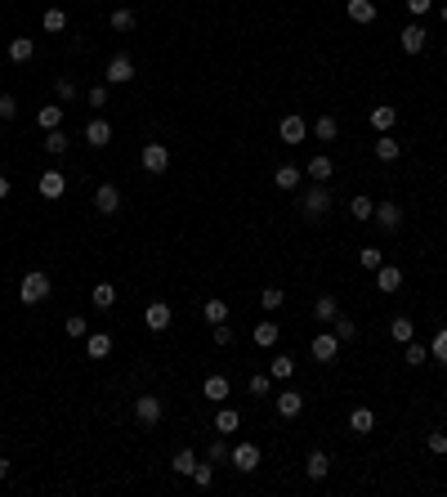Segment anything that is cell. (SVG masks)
<instances>
[{
	"label": "cell",
	"instance_id": "26",
	"mask_svg": "<svg viewBox=\"0 0 447 497\" xmlns=\"http://www.w3.org/2000/svg\"><path fill=\"white\" fill-rule=\"evenodd\" d=\"M336 314H340V300H336V296H318V300H313V318H318V323H331Z\"/></svg>",
	"mask_w": 447,
	"mask_h": 497
},
{
	"label": "cell",
	"instance_id": "4",
	"mask_svg": "<svg viewBox=\"0 0 447 497\" xmlns=\"http://www.w3.org/2000/svg\"><path fill=\"white\" fill-rule=\"evenodd\" d=\"M228 466H233V471H242V475H251L255 466H260V444H233Z\"/></svg>",
	"mask_w": 447,
	"mask_h": 497
},
{
	"label": "cell",
	"instance_id": "50",
	"mask_svg": "<svg viewBox=\"0 0 447 497\" xmlns=\"http://www.w3.org/2000/svg\"><path fill=\"white\" fill-rule=\"evenodd\" d=\"M211 336H215V345H220V350H228V345H233V327H228V323H215V327H211Z\"/></svg>",
	"mask_w": 447,
	"mask_h": 497
},
{
	"label": "cell",
	"instance_id": "5",
	"mask_svg": "<svg viewBox=\"0 0 447 497\" xmlns=\"http://www.w3.org/2000/svg\"><path fill=\"white\" fill-rule=\"evenodd\" d=\"M139 161H144L148 175H166V166H170V148H166V143H144Z\"/></svg>",
	"mask_w": 447,
	"mask_h": 497
},
{
	"label": "cell",
	"instance_id": "14",
	"mask_svg": "<svg viewBox=\"0 0 447 497\" xmlns=\"http://www.w3.org/2000/svg\"><path fill=\"white\" fill-rule=\"evenodd\" d=\"M278 135H282V143H304V135H309V126H304V117H282V126H278Z\"/></svg>",
	"mask_w": 447,
	"mask_h": 497
},
{
	"label": "cell",
	"instance_id": "52",
	"mask_svg": "<svg viewBox=\"0 0 447 497\" xmlns=\"http://www.w3.org/2000/svg\"><path fill=\"white\" fill-rule=\"evenodd\" d=\"M18 117V99L14 94H0V121H14Z\"/></svg>",
	"mask_w": 447,
	"mask_h": 497
},
{
	"label": "cell",
	"instance_id": "24",
	"mask_svg": "<svg viewBox=\"0 0 447 497\" xmlns=\"http://www.w3.org/2000/svg\"><path fill=\"white\" fill-rule=\"evenodd\" d=\"M237 426H242V413L228 408V404H220V413H215V430H220V435H233Z\"/></svg>",
	"mask_w": 447,
	"mask_h": 497
},
{
	"label": "cell",
	"instance_id": "18",
	"mask_svg": "<svg viewBox=\"0 0 447 497\" xmlns=\"http://www.w3.org/2000/svg\"><path fill=\"white\" fill-rule=\"evenodd\" d=\"M345 9H349V18H354V23H367V27H372L376 14H380L376 0H345Z\"/></svg>",
	"mask_w": 447,
	"mask_h": 497
},
{
	"label": "cell",
	"instance_id": "9",
	"mask_svg": "<svg viewBox=\"0 0 447 497\" xmlns=\"http://www.w3.org/2000/svg\"><path fill=\"white\" fill-rule=\"evenodd\" d=\"M94 211L99 215H117L121 211V188L117 184H99L94 188Z\"/></svg>",
	"mask_w": 447,
	"mask_h": 497
},
{
	"label": "cell",
	"instance_id": "43",
	"mask_svg": "<svg viewBox=\"0 0 447 497\" xmlns=\"http://www.w3.org/2000/svg\"><path fill=\"white\" fill-rule=\"evenodd\" d=\"M63 27H68V14H63L59 5H50V9H45V32H54V36H59Z\"/></svg>",
	"mask_w": 447,
	"mask_h": 497
},
{
	"label": "cell",
	"instance_id": "28",
	"mask_svg": "<svg viewBox=\"0 0 447 497\" xmlns=\"http://www.w3.org/2000/svg\"><path fill=\"white\" fill-rule=\"evenodd\" d=\"M349 426H354L358 435H372L376 430V413L372 408H354V413H349Z\"/></svg>",
	"mask_w": 447,
	"mask_h": 497
},
{
	"label": "cell",
	"instance_id": "57",
	"mask_svg": "<svg viewBox=\"0 0 447 497\" xmlns=\"http://www.w3.org/2000/svg\"><path fill=\"white\" fill-rule=\"evenodd\" d=\"M9 188H14V184H9V179L0 175V202H5V197H9Z\"/></svg>",
	"mask_w": 447,
	"mask_h": 497
},
{
	"label": "cell",
	"instance_id": "10",
	"mask_svg": "<svg viewBox=\"0 0 447 497\" xmlns=\"http://www.w3.org/2000/svg\"><path fill=\"white\" fill-rule=\"evenodd\" d=\"M376 224L385 228V233H398V228H403V206L398 202H376Z\"/></svg>",
	"mask_w": 447,
	"mask_h": 497
},
{
	"label": "cell",
	"instance_id": "32",
	"mask_svg": "<svg viewBox=\"0 0 447 497\" xmlns=\"http://www.w3.org/2000/svg\"><path fill=\"white\" fill-rule=\"evenodd\" d=\"M36 126H41V130H59V126H63V108H54V103H45V108L36 112Z\"/></svg>",
	"mask_w": 447,
	"mask_h": 497
},
{
	"label": "cell",
	"instance_id": "21",
	"mask_svg": "<svg viewBox=\"0 0 447 497\" xmlns=\"http://www.w3.org/2000/svg\"><path fill=\"white\" fill-rule=\"evenodd\" d=\"M202 395L211 399V404H224L228 395H233V386H228V377H206V386H202Z\"/></svg>",
	"mask_w": 447,
	"mask_h": 497
},
{
	"label": "cell",
	"instance_id": "25",
	"mask_svg": "<svg viewBox=\"0 0 447 497\" xmlns=\"http://www.w3.org/2000/svg\"><path fill=\"white\" fill-rule=\"evenodd\" d=\"M90 300H94V309H112V305H117V287L112 282H94Z\"/></svg>",
	"mask_w": 447,
	"mask_h": 497
},
{
	"label": "cell",
	"instance_id": "37",
	"mask_svg": "<svg viewBox=\"0 0 447 497\" xmlns=\"http://www.w3.org/2000/svg\"><path fill=\"white\" fill-rule=\"evenodd\" d=\"M108 23H112V32H135V23H139V18H135V9H112V18H108Z\"/></svg>",
	"mask_w": 447,
	"mask_h": 497
},
{
	"label": "cell",
	"instance_id": "48",
	"mask_svg": "<svg viewBox=\"0 0 447 497\" xmlns=\"http://www.w3.org/2000/svg\"><path fill=\"white\" fill-rule=\"evenodd\" d=\"M246 390H251L255 399H260V395H269V390H273V377H269V372H255V377L246 381Z\"/></svg>",
	"mask_w": 447,
	"mask_h": 497
},
{
	"label": "cell",
	"instance_id": "8",
	"mask_svg": "<svg viewBox=\"0 0 447 497\" xmlns=\"http://www.w3.org/2000/svg\"><path fill=\"white\" fill-rule=\"evenodd\" d=\"M63 188H68V175H63V170H45V175L36 179V193H41L45 202H59Z\"/></svg>",
	"mask_w": 447,
	"mask_h": 497
},
{
	"label": "cell",
	"instance_id": "30",
	"mask_svg": "<svg viewBox=\"0 0 447 497\" xmlns=\"http://www.w3.org/2000/svg\"><path fill=\"white\" fill-rule=\"evenodd\" d=\"M269 377H273V381H291V377H296V359H291V354H278V359L269 363Z\"/></svg>",
	"mask_w": 447,
	"mask_h": 497
},
{
	"label": "cell",
	"instance_id": "20",
	"mask_svg": "<svg viewBox=\"0 0 447 497\" xmlns=\"http://www.w3.org/2000/svg\"><path fill=\"white\" fill-rule=\"evenodd\" d=\"M85 354L90 359H108L112 354V336L108 332H90V336H85Z\"/></svg>",
	"mask_w": 447,
	"mask_h": 497
},
{
	"label": "cell",
	"instance_id": "47",
	"mask_svg": "<svg viewBox=\"0 0 447 497\" xmlns=\"http://www.w3.org/2000/svg\"><path fill=\"white\" fill-rule=\"evenodd\" d=\"M430 359H439L443 368H447V327L434 332V341H430Z\"/></svg>",
	"mask_w": 447,
	"mask_h": 497
},
{
	"label": "cell",
	"instance_id": "13",
	"mask_svg": "<svg viewBox=\"0 0 447 497\" xmlns=\"http://www.w3.org/2000/svg\"><path fill=\"white\" fill-rule=\"evenodd\" d=\"M304 475H309V480H327L331 475V457L322 453V448H313V453L304 457Z\"/></svg>",
	"mask_w": 447,
	"mask_h": 497
},
{
	"label": "cell",
	"instance_id": "31",
	"mask_svg": "<svg viewBox=\"0 0 447 497\" xmlns=\"http://www.w3.org/2000/svg\"><path fill=\"white\" fill-rule=\"evenodd\" d=\"M193 466H197V453H193V448H179V453L170 457V471H175V475H193Z\"/></svg>",
	"mask_w": 447,
	"mask_h": 497
},
{
	"label": "cell",
	"instance_id": "29",
	"mask_svg": "<svg viewBox=\"0 0 447 497\" xmlns=\"http://www.w3.org/2000/svg\"><path fill=\"white\" fill-rule=\"evenodd\" d=\"M394 121H398V112L389 108V103H380V108H372V126L380 130V135H389V130H394Z\"/></svg>",
	"mask_w": 447,
	"mask_h": 497
},
{
	"label": "cell",
	"instance_id": "56",
	"mask_svg": "<svg viewBox=\"0 0 447 497\" xmlns=\"http://www.w3.org/2000/svg\"><path fill=\"white\" fill-rule=\"evenodd\" d=\"M9 471H14V466H9V457H0V480H9Z\"/></svg>",
	"mask_w": 447,
	"mask_h": 497
},
{
	"label": "cell",
	"instance_id": "42",
	"mask_svg": "<svg viewBox=\"0 0 447 497\" xmlns=\"http://www.w3.org/2000/svg\"><path fill=\"white\" fill-rule=\"evenodd\" d=\"M228 453H233V448H228V435H220V439H211V448H206V462H228Z\"/></svg>",
	"mask_w": 447,
	"mask_h": 497
},
{
	"label": "cell",
	"instance_id": "23",
	"mask_svg": "<svg viewBox=\"0 0 447 497\" xmlns=\"http://www.w3.org/2000/svg\"><path fill=\"white\" fill-rule=\"evenodd\" d=\"M389 336H394L398 345H407V341L416 336V323L407 318V314H398V318H389Z\"/></svg>",
	"mask_w": 447,
	"mask_h": 497
},
{
	"label": "cell",
	"instance_id": "46",
	"mask_svg": "<svg viewBox=\"0 0 447 497\" xmlns=\"http://www.w3.org/2000/svg\"><path fill=\"white\" fill-rule=\"evenodd\" d=\"M331 323H336V336H340V341H354V336H358V323L349 318V314H336Z\"/></svg>",
	"mask_w": 447,
	"mask_h": 497
},
{
	"label": "cell",
	"instance_id": "19",
	"mask_svg": "<svg viewBox=\"0 0 447 497\" xmlns=\"http://www.w3.org/2000/svg\"><path fill=\"white\" fill-rule=\"evenodd\" d=\"M32 54H36L32 36H14V41H9V63H32Z\"/></svg>",
	"mask_w": 447,
	"mask_h": 497
},
{
	"label": "cell",
	"instance_id": "44",
	"mask_svg": "<svg viewBox=\"0 0 447 497\" xmlns=\"http://www.w3.org/2000/svg\"><path fill=\"white\" fill-rule=\"evenodd\" d=\"M202 314H206V323H211V327H215V323H228V305H224V300H206Z\"/></svg>",
	"mask_w": 447,
	"mask_h": 497
},
{
	"label": "cell",
	"instance_id": "40",
	"mask_svg": "<svg viewBox=\"0 0 447 497\" xmlns=\"http://www.w3.org/2000/svg\"><path fill=\"white\" fill-rule=\"evenodd\" d=\"M349 215H354V219H363V224H367V219L376 215V202H372V197H363V193H358L354 202H349Z\"/></svg>",
	"mask_w": 447,
	"mask_h": 497
},
{
	"label": "cell",
	"instance_id": "36",
	"mask_svg": "<svg viewBox=\"0 0 447 497\" xmlns=\"http://www.w3.org/2000/svg\"><path fill=\"white\" fill-rule=\"evenodd\" d=\"M282 300H287V296H282V287H264V291H260V309H264V314H278Z\"/></svg>",
	"mask_w": 447,
	"mask_h": 497
},
{
	"label": "cell",
	"instance_id": "38",
	"mask_svg": "<svg viewBox=\"0 0 447 497\" xmlns=\"http://www.w3.org/2000/svg\"><path fill=\"white\" fill-rule=\"evenodd\" d=\"M313 135H318L322 143H331V139H336V135H340V126H336V117H331V112H327V117H318V121H313Z\"/></svg>",
	"mask_w": 447,
	"mask_h": 497
},
{
	"label": "cell",
	"instance_id": "53",
	"mask_svg": "<svg viewBox=\"0 0 447 497\" xmlns=\"http://www.w3.org/2000/svg\"><path fill=\"white\" fill-rule=\"evenodd\" d=\"M54 90H59V99H63V103H72V99H76V81H72V76H59V85H54Z\"/></svg>",
	"mask_w": 447,
	"mask_h": 497
},
{
	"label": "cell",
	"instance_id": "17",
	"mask_svg": "<svg viewBox=\"0 0 447 497\" xmlns=\"http://www.w3.org/2000/svg\"><path fill=\"white\" fill-rule=\"evenodd\" d=\"M304 413V395H300V390H282V395H278V417H287V422H291V417H300Z\"/></svg>",
	"mask_w": 447,
	"mask_h": 497
},
{
	"label": "cell",
	"instance_id": "45",
	"mask_svg": "<svg viewBox=\"0 0 447 497\" xmlns=\"http://www.w3.org/2000/svg\"><path fill=\"white\" fill-rule=\"evenodd\" d=\"M188 480H193L197 489H211V484H215V462H211V466H202V462H197V466H193V475H188Z\"/></svg>",
	"mask_w": 447,
	"mask_h": 497
},
{
	"label": "cell",
	"instance_id": "58",
	"mask_svg": "<svg viewBox=\"0 0 447 497\" xmlns=\"http://www.w3.org/2000/svg\"><path fill=\"white\" fill-rule=\"evenodd\" d=\"M443 23H447V5H443Z\"/></svg>",
	"mask_w": 447,
	"mask_h": 497
},
{
	"label": "cell",
	"instance_id": "11",
	"mask_svg": "<svg viewBox=\"0 0 447 497\" xmlns=\"http://www.w3.org/2000/svg\"><path fill=\"white\" fill-rule=\"evenodd\" d=\"M170 318H175V314H170V305H166V300H152L148 309H144L148 332H166V327H170Z\"/></svg>",
	"mask_w": 447,
	"mask_h": 497
},
{
	"label": "cell",
	"instance_id": "3",
	"mask_svg": "<svg viewBox=\"0 0 447 497\" xmlns=\"http://www.w3.org/2000/svg\"><path fill=\"white\" fill-rule=\"evenodd\" d=\"M340 345H345V341H340L336 332H318V336L309 341V354L318 359V363H336V354H340Z\"/></svg>",
	"mask_w": 447,
	"mask_h": 497
},
{
	"label": "cell",
	"instance_id": "16",
	"mask_svg": "<svg viewBox=\"0 0 447 497\" xmlns=\"http://www.w3.org/2000/svg\"><path fill=\"white\" fill-rule=\"evenodd\" d=\"M85 143H90V148H108L112 143V126L103 117H94L90 126H85Z\"/></svg>",
	"mask_w": 447,
	"mask_h": 497
},
{
	"label": "cell",
	"instance_id": "12",
	"mask_svg": "<svg viewBox=\"0 0 447 497\" xmlns=\"http://www.w3.org/2000/svg\"><path fill=\"white\" fill-rule=\"evenodd\" d=\"M398 287H403V269H398V264H380V269H376V291L394 296Z\"/></svg>",
	"mask_w": 447,
	"mask_h": 497
},
{
	"label": "cell",
	"instance_id": "55",
	"mask_svg": "<svg viewBox=\"0 0 447 497\" xmlns=\"http://www.w3.org/2000/svg\"><path fill=\"white\" fill-rule=\"evenodd\" d=\"M407 9H412V14H430L434 0H407Z\"/></svg>",
	"mask_w": 447,
	"mask_h": 497
},
{
	"label": "cell",
	"instance_id": "6",
	"mask_svg": "<svg viewBox=\"0 0 447 497\" xmlns=\"http://www.w3.org/2000/svg\"><path fill=\"white\" fill-rule=\"evenodd\" d=\"M103 76H108V85H130L135 81V59H130V54H112Z\"/></svg>",
	"mask_w": 447,
	"mask_h": 497
},
{
	"label": "cell",
	"instance_id": "2",
	"mask_svg": "<svg viewBox=\"0 0 447 497\" xmlns=\"http://www.w3.org/2000/svg\"><path fill=\"white\" fill-rule=\"evenodd\" d=\"M300 211H304V219H322V215H327V211H331V184H313V188H304Z\"/></svg>",
	"mask_w": 447,
	"mask_h": 497
},
{
	"label": "cell",
	"instance_id": "33",
	"mask_svg": "<svg viewBox=\"0 0 447 497\" xmlns=\"http://www.w3.org/2000/svg\"><path fill=\"white\" fill-rule=\"evenodd\" d=\"M68 148H72V139L63 135V130H45V152H50V157H63Z\"/></svg>",
	"mask_w": 447,
	"mask_h": 497
},
{
	"label": "cell",
	"instance_id": "51",
	"mask_svg": "<svg viewBox=\"0 0 447 497\" xmlns=\"http://www.w3.org/2000/svg\"><path fill=\"white\" fill-rule=\"evenodd\" d=\"M85 103H90V108H108V85H90V90H85Z\"/></svg>",
	"mask_w": 447,
	"mask_h": 497
},
{
	"label": "cell",
	"instance_id": "27",
	"mask_svg": "<svg viewBox=\"0 0 447 497\" xmlns=\"http://www.w3.org/2000/svg\"><path fill=\"white\" fill-rule=\"evenodd\" d=\"M331 175H336V166H331V157H327V152H318V157L309 161V179H318V184H327Z\"/></svg>",
	"mask_w": 447,
	"mask_h": 497
},
{
	"label": "cell",
	"instance_id": "54",
	"mask_svg": "<svg viewBox=\"0 0 447 497\" xmlns=\"http://www.w3.org/2000/svg\"><path fill=\"white\" fill-rule=\"evenodd\" d=\"M425 444H430V453H439V457H443V453H447V430H434Z\"/></svg>",
	"mask_w": 447,
	"mask_h": 497
},
{
	"label": "cell",
	"instance_id": "34",
	"mask_svg": "<svg viewBox=\"0 0 447 497\" xmlns=\"http://www.w3.org/2000/svg\"><path fill=\"white\" fill-rule=\"evenodd\" d=\"M403 363H407V368H421V363H430V350L416 345V336H412V341L403 345Z\"/></svg>",
	"mask_w": 447,
	"mask_h": 497
},
{
	"label": "cell",
	"instance_id": "7",
	"mask_svg": "<svg viewBox=\"0 0 447 497\" xmlns=\"http://www.w3.org/2000/svg\"><path fill=\"white\" fill-rule=\"evenodd\" d=\"M161 417H166V408H161L157 395H139V399H135V422H139V426H157Z\"/></svg>",
	"mask_w": 447,
	"mask_h": 497
},
{
	"label": "cell",
	"instance_id": "15",
	"mask_svg": "<svg viewBox=\"0 0 447 497\" xmlns=\"http://www.w3.org/2000/svg\"><path fill=\"white\" fill-rule=\"evenodd\" d=\"M425 41H430V32H425L421 23H407V27H403V54H421Z\"/></svg>",
	"mask_w": 447,
	"mask_h": 497
},
{
	"label": "cell",
	"instance_id": "22",
	"mask_svg": "<svg viewBox=\"0 0 447 497\" xmlns=\"http://www.w3.org/2000/svg\"><path fill=\"white\" fill-rule=\"evenodd\" d=\"M251 336H255V345H260V350H273V345H278V336H282V327H278V323H255Z\"/></svg>",
	"mask_w": 447,
	"mask_h": 497
},
{
	"label": "cell",
	"instance_id": "39",
	"mask_svg": "<svg viewBox=\"0 0 447 497\" xmlns=\"http://www.w3.org/2000/svg\"><path fill=\"white\" fill-rule=\"evenodd\" d=\"M300 179H304V175H300V170H296V166H278V175H273V184H278V188H282V193H291V188H296V184H300Z\"/></svg>",
	"mask_w": 447,
	"mask_h": 497
},
{
	"label": "cell",
	"instance_id": "41",
	"mask_svg": "<svg viewBox=\"0 0 447 497\" xmlns=\"http://www.w3.org/2000/svg\"><path fill=\"white\" fill-rule=\"evenodd\" d=\"M63 332H68L72 341H85V336H90V323H85L81 314H72V318H63Z\"/></svg>",
	"mask_w": 447,
	"mask_h": 497
},
{
	"label": "cell",
	"instance_id": "35",
	"mask_svg": "<svg viewBox=\"0 0 447 497\" xmlns=\"http://www.w3.org/2000/svg\"><path fill=\"white\" fill-rule=\"evenodd\" d=\"M398 152H403V143H398L394 135H380L376 139V157L380 161H398Z\"/></svg>",
	"mask_w": 447,
	"mask_h": 497
},
{
	"label": "cell",
	"instance_id": "1",
	"mask_svg": "<svg viewBox=\"0 0 447 497\" xmlns=\"http://www.w3.org/2000/svg\"><path fill=\"white\" fill-rule=\"evenodd\" d=\"M50 278H45L41 269H32V273H23V282H18V300L23 305H41V300H50Z\"/></svg>",
	"mask_w": 447,
	"mask_h": 497
},
{
	"label": "cell",
	"instance_id": "49",
	"mask_svg": "<svg viewBox=\"0 0 447 497\" xmlns=\"http://www.w3.org/2000/svg\"><path fill=\"white\" fill-rule=\"evenodd\" d=\"M358 264H363V269H372V273H376L380 264H385V255H380L376 246H363V251H358Z\"/></svg>",
	"mask_w": 447,
	"mask_h": 497
}]
</instances>
